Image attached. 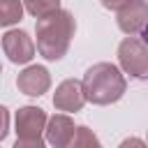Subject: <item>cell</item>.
I'll list each match as a JSON object with an SVG mask.
<instances>
[{
    "mask_svg": "<svg viewBox=\"0 0 148 148\" xmlns=\"http://www.w3.org/2000/svg\"><path fill=\"white\" fill-rule=\"evenodd\" d=\"M16 86L23 95L28 97H42L44 92H49L51 88V74L46 67L42 65H28L23 72H18L16 76Z\"/></svg>",
    "mask_w": 148,
    "mask_h": 148,
    "instance_id": "52a82bcc",
    "label": "cell"
},
{
    "mask_svg": "<svg viewBox=\"0 0 148 148\" xmlns=\"http://www.w3.org/2000/svg\"><path fill=\"white\" fill-rule=\"evenodd\" d=\"M23 18L21 0H0V25H14Z\"/></svg>",
    "mask_w": 148,
    "mask_h": 148,
    "instance_id": "8fae6325",
    "label": "cell"
},
{
    "mask_svg": "<svg viewBox=\"0 0 148 148\" xmlns=\"http://www.w3.org/2000/svg\"><path fill=\"white\" fill-rule=\"evenodd\" d=\"M118 62L125 74L134 79L148 76V46L136 37H125L118 44Z\"/></svg>",
    "mask_w": 148,
    "mask_h": 148,
    "instance_id": "3957f363",
    "label": "cell"
},
{
    "mask_svg": "<svg viewBox=\"0 0 148 148\" xmlns=\"http://www.w3.org/2000/svg\"><path fill=\"white\" fill-rule=\"evenodd\" d=\"M130 0H102V7H106V9H113V12H118V9H123L125 5H127Z\"/></svg>",
    "mask_w": 148,
    "mask_h": 148,
    "instance_id": "9a60e30c",
    "label": "cell"
},
{
    "mask_svg": "<svg viewBox=\"0 0 148 148\" xmlns=\"http://www.w3.org/2000/svg\"><path fill=\"white\" fill-rule=\"evenodd\" d=\"M65 148H102V143H99L97 134H95L90 127H86V125H76V132H74L72 141H69Z\"/></svg>",
    "mask_w": 148,
    "mask_h": 148,
    "instance_id": "30bf717a",
    "label": "cell"
},
{
    "mask_svg": "<svg viewBox=\"0 0 148 148\" xmlns=\"http://www.w3.org/2000/svg\"><path fill=\"white\" fill-rule=\"evenodd\" d=\"M2 51L14 65H25L35 58V42L25 30H7L2 35Z\"/></svg>",
    "mask_w": 148,
    "mask_h": 148,
    "instance_id": "5b68a950",
    "label": "cell"
},
{
    "mask_svg": "<svg viewBox=\"0 0 148 148\" xmlns=\"http://www.w3.org/2000/svg\"><path fill=\"white\" fill-rule=\"evenodd\" d=\"M76 32V18L72 12L60 9L46 18H37L35 35H37V51L46 60H60Z\"/></svg>",
    "mask_w": 148,
    "mask_h": 148,
    "instance_id": "6da1fadb",
    "label": "cell"
},
{
    "mask_svg": "<svg viewBox=\"0 0 148 148\" xmlns=\"http://www.w3.org/2000/svg\"><path fill=\"white\" fill-rule=\"evenodd\" d=\"M118 148H148V143L146 141H141L139 136H127V139H123L120 141V146Z\"/></svg>",
    "mask_w": 148,
    "mask_h": 148,
    "instance_id": "5bb4252c",
    "label": "cell"
},
{
    "mask_svg": "<svg viewBox=\"0 0 148 148\" xmlns=\"http://www.w3.org/2000/svg\"><path fill=\"white\" fill-rule=\"evenodd\" d=\"M86 102H88V97L83 90V81H79V79H65L53 92V106L65 113L81 111Z\"/></svg>",
    "mask_w": 148,
    "mask_h": 148,
    "instance_id": "8992f818",
    "label": "cell"
},
{
    "mask_svg": "<svg viewBox=\"0 0 148 148\" xmlns=\"http://www.w3.org/2000/svg\"><path fill=\"white\" fill-rule=\"evenodd\" d=\"M74 132H76L74 120H72L67 113H56V116L49 118V123H46V132H44V134H46V141H49L51 146H56V148H65V146L72 141Z\"/></svg>",
    "mask_w": 148,
    "mask_h": 148,
    "instance_id": "9c48e42d",
    "label": "cell"
},
{
    "mask_svg": "<svg viewBox=\"0 0 148 148\" xmlns=\"http://www.w3.org/2000/svg\"><path fill=\"white\" fill-rule=\"evenodd\" d=\"M25 9L35 18H46L60 12V0H25Z\"/></svg>",
    "mask_w": 148,
    "mask_h": 148,
    "instance_id": "7c38bea8",
    "label": "cell"
},
{
    "mask_svg": "<svg viewBox=\"0 0 148 148\" xmlns=\"http://www.w3.org/2000/svg\"><path fill=\"white\" fill-rule=\"evenodd\" d=\"M83 90L90 104L106 106L125 95L127 81L113 62H95L83 74Z\"/></svg>",
    "mask_w": 148,
    "mask_h": 148,
    "instance_id": "7a4b0ae2",
    "label": "cell"
},
{
    "mask_svg": "<svg viewBox=\"0 0 148 148\" xmlns=\"http://www.w3.org/2000/svg\"><path fill=\"white\" fill-rule=\"evenodd\" d=\"M46 123L49 118L42 106H21L14 116L18 139H42V134L46 132Z\"/></svg>",
    "mask_w": 148,
    "mask_h": 148,
    "instance_id": "277c9868",
    "label": "cell"
},
{
    "mask_svg": "<svg viewBox=\"0 0 148 148\" xmlns=\"http://www.w3.org/2000/svg\"><path fill=\"white\" fill-rule=\"evenodd\" d=\"M143 44H146V46H148V25H146V28H143Z\"/></svg>",
    "mask_w": 148,
    "mask_h": 148,
    "instance_id": "2e32d148",
    "label": "cell"
},
{
    "mask_svg": "<svg viewBox=\"0 0 148 148\" xmlns=\"http://www.w3.org/2000/svg\"><path fill=\"white\" fill-rule=\"evenodd\" d=\"M14 148H46L44 139H16Z\"/></svg>",
    "mask_w": 148,
    "mask_h": 148,
    "instance_id": "4fadbf2b",
    "label": "cell"
},
{
    "mask_svg": "<svg viewBox=\"0 0 148 148\" xmlns=\"http://www.w3.org/2000/svg\"><path fill=\"white\" fill-rule=\"evenodd\" d=\"M148 25V0H130L123 9H118V28L125 35L143 32Z\"/></svg>",
    "mask_w": 148,
    "mask_h": 148,
    "instance_id": "ba28073f",
    "label": "cell"
}]
</instances>
